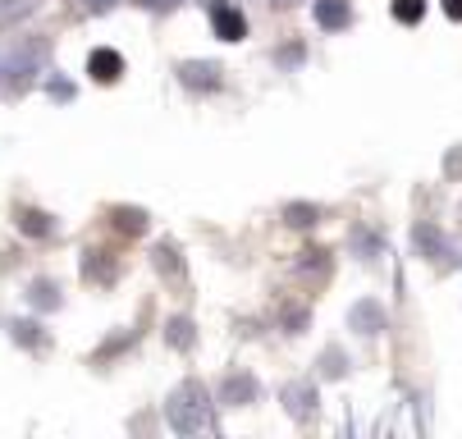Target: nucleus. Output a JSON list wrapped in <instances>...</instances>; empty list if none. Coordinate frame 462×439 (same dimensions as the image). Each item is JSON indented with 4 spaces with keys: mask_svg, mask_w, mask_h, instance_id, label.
I'll use <instances>...</instances> for the list:
<instances>
[{
    "mask_svg": "<svg viewBox=\"0 0 462 439\" xmlns=\"http://www.w3.org/2000/svg\"><path fill=\"white\" fill-rule=\"evenodd\" d=\"M46 59V41H23V50H14L10 55V65H5V74H10V87L19 83H28V74H32V65H42Z\"/></svg>",
    "mask_w": 462,
    "mask_h": 439,
    "instance_id": "f03ea898",
    "label": "nucleus"
},
{
    "mask_svg": "<svg viewBox=\"0 0 462 439\" xmlns=\"http://www.w3.org/2000/svg\"><path fill=\"white\" fill-rule=\"evenodd\" d=\"M110 215H115V229H124V233H143L147 229V211H138V206H115Z\"/></svg>",
    "mask_w": 462,
    "mask_h": 439,
    "instance_id": "9d476101",
    "label": "nucleus"
},
{
    "mask_svg": "<svg viewBox=\"0 0 462 439\" xmlns=\"http://www.w3.org/2000/svg\"><path fill=\"white\" fill-rule=\"evenodd\" d=\"M316 23L325 32H339L353 23V10H348V0H316Z\"/></svg>",
    "mask_w": 462,
    "mask_h": 439,
    "instance_id": "423d86ee",
    "label": "nucleus"
},
{
    "mask_svg": "<svg viewBox=\"0 0 462 439\" xmlns=\"http://www.w3.org/2000/svg\"><path fill=\"white\" fill-rule=\"evenodd\" d=\"M138 5H147V10H179L183 0H138Z\"/></svg>",
    "mask_w": 462,
    "mask_h": 439,
    "instance_id": "6ab92c4d",
    "label": "nucleus"
},
{
    "mask_svg": "<svg viewBox=\"0 0 462 439\" xmlns=\"http://www.w3.org/2000/svg\"><path fill=\"white\" fill-rule=\"evenodd\" d=\"M14 339L28 343V348H37V343H42V330H37L32 321H14Z\"/></svg>",
    "mask_w": 462,
    "mask_h": 439,
    "instance_id": "a211bd4d",
    "label": "nucleus"
},
{
    "mask_svg": "<svg viewBox=\"0 0 462 439\" xmlns=\"http://www.w3.org/2000/svg\"><path fill=\"white\" fill-rule=\"evenodd\" d=\"M211 28H216L220 41H243L247 37V19L234 5H225V0H220V5H211Z\"/></svg>",
    "mask_w": 462,
    "mask_h": 439,
    "instance_id": "7ed1b4c3",
    "label": "nucleus"
},
{
    "mask_svg": "<svg viewBox=\"0 0 462 439\" xmlns=\"http://www.w3.org/2000/svg\"><path fill=\"white\" fill-rule=\"evenodd\" d=\"M83 5H88V10H92V14H106V10H110V5H115V0H83Z\"/></svg>",
    "mask_w": 462,
    "mask_h": 439,
    "instance_id": "aec40b11",
    "label": "nucleus"
},
{
    "mask_svg": "<svg viewBox=\"0 0 462 439\" xmlns=\"http://www.w3.org/2000/svg\"><path fill=\"white\" fill-rule=\"evenodd\" d=\"M179 78H183L188 87L216 92V87H220V65H211V59H188V65H179Z\"/></svg>",
    "mask_w": 462,
    "mask_h": 439,
    "instance_id": "39448f33",
    "label": "nucleus"
},
{
    "mask_svg": "<svg viewBox=\"0 0 462 439\" xmlns=\"http://www.w3.org/2000/svg\"><path fill=\"white\" fill-rule=\"evenodd\" d=\"M316 206H302V202H293V206H284V220L289 224H298V229H307V224H316Z\"/></svg>",
    "mask_w": 462,
    "mask_h": 439,
    "instance_id": "2eb2a0df",
    "label": "nucleus"
},
{
    "mask_svg": "<svg viewBox=\"0 0 462 439\" xmlns=\"http://www.w3.org/2000/svg\"><path fill=\"white\" fill-rule=\"evenodd\" d=\"M284 398H289V412H293L298 421L316 412V389H311V385H289V389H284Z\"/></svg>",
    "mask_w": 462,
    "mask_h": 439,
    "instance_id": "1a4fd4ad",
    "label": "nucleus"
},
{
    "mask_svg": "<svg viewBox=\"0 0 462 439\" xmlns=\"http://www.w3.org/2000/svg\"><path fill=\"white\" fill-rule=\"evenodd\" d=\"M252 398H256V380H252V375H229L225 389H220V403H229V407H247Z\"/></svg>",
    "mask_w": 462,
    "mask_h": 439,
    "instance_id": "6e6552de",
    "label": "nucleus"
},
{
    "mask_svg": "<svg viewBox=\"0 0 462 439\" xmlns=\"http://www.w3.org/2000/svg\"><path fill=\"white\" fill-rule=\"evenodd\" d=\"M19 229L32 233V238H46L55 224H51V215H42V211H19Z\"/></svg>",
    "mask_w": 462,
    "mask_h": 439,
    "instance_id": "f8f14e48",
    "label": "nucleus"
},
{
    "mask_svg": "<svg viewBox=\"0 0 462 439\" xmlns=\"http://www.w3.org/2000/svg\"><path fill=\"white\" fill-rule=\"evenodd\" d=\"M165 339H170V348H179V352L192 348V321H188V316L170 321V325H165Z\"/></svg>",
    "mask_w": 462,
    "mask_h": 439,
    "instance_id": "ddd939ff",
    "label": "nucleus"
},
{
    "mask_svg": "<svg viewBox=\"0 0 462 439\" xmlns=\"http://www.w3.org/2000/svg\"><path fill=\"white\" fill-rule=\"evenodd\" d=\"M165 416L179 434H207L211 430V394L202 389V380H183L170 403H165Z\"/></svg>",
    "mask_w": 462,
    "mask_h": 439,
    "instance_id": "f257e3e1",
    "label": "nucleus"
},
{
    "mask_svg": "<svg viewBox=\"0 0 462 439\" xmlns=\"http://www.w3.org/2000/svg\"><path fill=\"white\" fill-rule=\"evenodd\" d=\"M348 321H353L357 334H380L384 330V311H380V302H357L348 311Z\"/></svg>",
    "mask_w": 462,
    "mask_h": 439,
    "instance_id": "0eeeda50",
    "label": "nucleus"
},
{
    "mask_svg": "<svg viewBox=\"0 0 462 439\" xmlns=\"http://www.w3.org/2000/svg\"><path fill=\"white\" fill-rule=\"evenodd\" d=\"M271 5H293V0H271Z\"/></svg>",
    "mask_w": 462,
    "mask_h": 439,
    "instance_id": "4be33fe9",
    "label": "nucleus"
},
{
    "mask_svg": "<svg viewBox=\"0 0 462 439\" xmlns=\"http://www.w3.org/2000/svg\"><path fill=\"white\" fill-rule=\"evenodd\" d=\"M426 14V0H393V19L399 23H421Z\"/></svg>",
    "mask_w": 462,
    "mask_h": 439,
    "instance_id": "4468645a",
    "label": "nucleus"
},
{
    "mask_svg": "<svg viewBox=\"0 0 462 439\" xmlns=\"http://www.w3.org/2000/svg\"><path fill=\"white\" fill-rule=\"evenodd\" d=\"M32 302H37V306H55V302H60V288H55L51 279H37V284H32Z\"/></svg>",
    "mask_w": 462,
    "mask_h": 439,
    "instance_id": "f3484780",
    "label": "nucleus"
},
{
    "mask_svg": "<svg viewBox=\"0 0 462 439\" xmlns=\"http://www.w3.org/2000/svg\"><path fill=\"white\" fill-rule=\"evenodd\" d=\"M444 10H448V19H462V0H444Z\"/></svg>",
    "mask_w": 462,
    "mask_h": 439,
    "instance_id": "412c9836",
    "label": "nucleus"
},
{
    "mask_svg": "<svg viewBox=\"0 0 462 439\" xmlns=\"http://www.w3.org/2000/svg\"><path fill=\"white\" fill-rule=\"evenodd\" d=\"M88 74H92L97 83H115V78L124 74V55L110 50V46H97V50L88 55Z\"/></svg>",
    "mask_w": 462,
    "mask_h": 439,
    "instance_id": "20e7f679",
    "label": "nucleus"
},
{
    "mask_svg": "<svg viewBox=\"0 0 462 439\" xmlns=\"http://www.w3.org/2000/svg\"><path fill=\"white\" fill-rule=\"evenodd\" d=\"M156 266H161V275H170V279H179V275H183V261H179V247H170V242H161V247H156Z\"/></svg>",
    "mask_w": 462,
    "mask_h": 439,
    "instance_id": "9b49d317",
    "label": "nucleus"
},
{
    "mask_svg": "<svg viewBox=\"0 0 462 439\" xmlns=\"http://www.w3.org/2000/svg\"><path fill=\"white\" fill-rule=\"evenodd\" d=\"M83 275H88V279H97V284H110V275H115V270L101 261V252H88V261H83Z\"/></svg>",
    "mask_w": 462,
    "mask_h": 439,
    "instance_id": "dca6fc26",
    "label": "nucleus"
}]
</instances>
